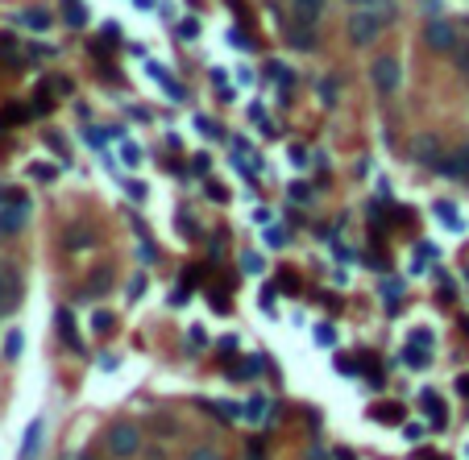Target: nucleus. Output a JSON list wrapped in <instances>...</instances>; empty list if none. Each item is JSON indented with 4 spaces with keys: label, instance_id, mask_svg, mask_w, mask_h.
Segmentation results:
<instances>
[{
    "label": "nucleus",
    "instance_id": "obj_25",
    "mask_svg": "<svg viewBox=\"0 0 469 460\" xmlns=\"http://www.w3.org/2000/svg\"><path fill=\"white\" fill-rule=\"evenodd\" d=\"M453 54H457V66L469 75V46H466V50H453Z\"/></svg>",
    "mask_w": 469,
    "mask_h": 460
},
{
    "label": "nucleus",
    "instance_id": "obj_19",
    "mask_svg": "<svg viewBox=\"0 0 469 460\" xmlns=\"http://www.w3.org/2000/svg\"><path fill=\"white\" fill-rule=\"evenodd\" d=\"M4 120H8V125H21V120H25V108H17V104L4 108Z\"/></svg>",
    "mask_w": 469,
    "mask_h": 460
},
{
    "label": "nucleus",
    "instance_id": "obj_2",
    "mask_svg": "<svg viewBox=\"0 0 469 460\" xmlns=\"http://www.w3.org/2000/svg\"><path fill=\"white\" fill-rule=\"evenodd\" d=\"M387 21H391V8H362V12H353L349 17V42L357 46V50H366V46H374L378 42V33L387 29Z\"/></svg>",
    "mask_w": 469,
    "mask_h": 460
},
{
    "label": "nucleus",
    "instance_id": "obj_10",
    "mask_svg": "<svg viewBox=\"0 0 469 460\" xmlns=\"http://www.w3.org/2000/svg\"><path fill=\"white\" fill-rule=\"evenodd\" d=\"M287 37H291L295 50H316V29H312V25H308V29H287Z\"/></svg>",
    "mask_w": 469,
    "mask_h": 460
},
{
    "label": "nucleus",
    "instance_id": "obj_12",
    "mask_svg": "<svg viewBox=\"0 0 469 460\" xmlns=\"http://www.w3.org/2000/svg\"><path fill=\"white\" fill-rule=\"evenodd\" d=\"M295 8H299V21H303V25H316V17H320L324 0H295Z\"/></svg>",
    "mask_w": 469,
    "mask_h": 460
},
{
    "label": "nucleus",
    "instance_id": "obj_18",
    "mask_svg": "<svg viewBox=\"0 0 469 460\" xmlns=\"http://www.w3.org/2000/svg\"><path fill=\"white\" fill-rule=\"evenodd\" d=\"M229 42H233V46H241V50H254V37H249V33H237V29H233V33H229Z\"/></svg>",
    "mask_w": 469,
    "mask_h": 460
},
{
    "label": "nucleus",
    "instance_id": "obj_7",
    "mask_svg": "<svg viewBox=\"0 0 469 460\" xmlns=\"http://www.w3.org/2000/svg\"><path fill=\"white\" fill-rule=\"evenodd\" d=\"M58 332H62V340H67V349H75V353H83V340H79V332H75V320H71V307H58Z\"/></svg>",
    "mask_w": 469,
    "mask_h": 460
},
{
    "label": "nucleus",
    "instance_id": "obj_6",
    "mask_svg": "<svg viewBox=\"0 0 469 460\" xmlns=\"http://www.w3.org/2000/svg\"><path fill=\"white\" fill-rule=\"evenodd\" d=\"M436 174H445V178H457V183H469V145L453 149L449 158H441V162H436Z\"/></svg>",
    "mask_w": 469,
    "mask_h": 460
},
{
    "label": "nucleus",
    "instance_id": "obj_17",
    "mask_svg": "<svg viewBox=\"0 0 469 460\" xmlns=\"http://www.w3.org/2000/svg\"><path fill=\"white\" fill-rule=\"evenodd\" d=\"M4 357L12 361V357H21V332H12L8 336V344H4Z\"/></svg>",
    "mask_w": 469,
    "mask_h": 460
},
{
    "label": "nucleus",
    "instance_id": "obj_1",
    "mask_svg": "<svg viewBox=\"0 0 469 460\" xmlns=\"http://www.w3.org/2000/svg\"><path fill=\"white\" fill-rule=\"evenodd\" d=\"M104 452L112 460H129L141 452V427L129 423V419H116L108 432H104Z\"/></svg>",
    "mask_w": 469,
    "mask_h": 460
},
{
    "label": "nucleus",
    "instance_id": "obj_20",
    "mask_svg": "<svg viewBox=\"0 0 469 460\" xmlns=\"http://www.w3.org/2000/svg\"><path fill=\"white\" fill-rule=\"evenodd\" d=\"M412 340H416L420 349H428V344H432V332H428V328H416V332H412Z\"/></svg>",
    "mask_w": 469,
    "mask_h": 460
},
{
    "label": "nucleus",
    "instance_id": "obj_5",
    "mask_svg": "<svg viewBox=\"0 0 469 460\" xmlns=\"http://www.w3.org/2000/svg\"><path fill=\"white\" fill-rule=\"evenodd\" d=\"M25 220H29V199H25V195H12V203H8V208H0V237L21 232V228H25Z\"/></svg>",
    "mask_w": 469,
    "mask_h": 460
},
{
    "label": "nucleus",
    "instance_id": "obj_27",
    "mask_svg": "<svg viewBox=\"0 0 469 460\" xmlns=\"http://www.w3.org/2000/svg\"><path fill=\"white\" fill-rule=\"evenodd\" d=\"M0 311H4V278H0Z\"/></svg>",
    "mask_w": 469,
    "mask_h": 460
},
{
    "label": "nucleus",
    "instance_id": "obj_9",
    "mask_svg": "<svg viewBox=\"0 0 469 460\" xmlns=\"http://www.w3.org/2000/svg\"><path fill=\"white\" fill-rule=\"evenodd\" d=\"M91 241H96V232H91L87 224L67 228V249H91Z\"/></svg>",
    "mask_w": 469,
    "mask_h": 460
},
{
    "label": "nucleus",
    "instance_id": "obj_26",
    "mask_svg": "<svg viewBox=\"0 0 469 460\" xmlns=\"http://www.w3.org/2000/svg\"><path fill=\"white\" fill-rule=\"evenodd\" d=\"M457 390H461V394H469V374H466V378H457Z\"/></svg>",
    "mask_w": 469,
    "mask_h": 460
},
{
    "label": "nucleus",
    "instance_id": "obj_28",
    "mask_svg": "<svg viewBox=\"0 0 469 460\" xmlns=\"http://www.w3.org/2000/svg\"><path fill=\"white\" fill-rule=\"evenodd\" d=\"M357 4H374V0H357Z\"/></svg>",
    "mask_w": 469,
    "mask_h": 460
},
{
    "label": "nucleus",
    "instance_id": "obj_22",
    "mask_svg": "<svg viewBox=\"0 0 469 460\" xmlns=\"http://www.w3.org/2000/svg\"><path fill=\"white\" fill-rule=\"evenodd\" d=\"M121 158H125V162L133 166V162H141V149H133V145H125V149H121Z\"/></svg>",
    "mask_w": 469,
    "mask_h": 460
},
{
    "label": "nucleus",
    "instance_id": "obj_21",
    "mask_svg": "<svg viewBox=\"0 0 469 460\" xmlns=\"http://www.w3.org/2000/svg\"><path fill=\"white\" fill-rule=\"evenodd\" d=\"M91 324H96L100 332H108V328H112V315H108V311H96V320H91Z\"/></svg>",
    "mask_w": 469,
    "mask_h": 460
},
{
    "label": "nucleus",
    "instance_id": "obj_8",
    "mask_svg": "<svg viewBox=\"0 0 469 460\" xmlns=\"http://www.w3.org/2000/svg\"><path fill=\"white\" fill-rule=\"evenodd\" d=\"M42 448V419H33L25 427V444H21V460H33V452Z\"/></svg>",
    "mask_w": 469,
    "mask_h": 460
},
{
    "label": "nucleus",
    "instance_id": "obj_30",
    "mask_svg": "<svg viewBox=\"0 0 469 460\" xmlns=\"http://www.w3.org/2000/svg\"><path fill=\"white\" fill-rule=\"evenodd\" d=\"M75 460H87V457H75Z\"/></svg>",
    "mask_w": 469,
    "mask_h": 460
},
{
    "label": "nucleus",
    "instance_id": "obj_24",
    "mask_svg": "<svg viewBox=\"0 0 469 460\" xmlns=\"http://www.w3.org/2000/svg\"><path fill=\"white\" fill-rule=\"evenodd\" d=\"M195 125H200V133H208V137H216V133H220V129H216V125H212V120H204V116H200V120H195Z\"/></svg>",
    "mask_w": 469,
    "mask_h": 460
},
{
    "label": "nucleus",
    "instance_id": "obj_29",
    "mask_svg": "<svg viewBox=\"0 0 469 460\" xmlns=\"http://www.w3.org/2000/svg\"><path fill=\"white\" fill-rule=\"evenodd\" d=\"M466 332H469V320H466Z\"/></svg>",
    "mask_w": 469,
    "mask_h": 460
},
{
    "label": "nucleus",
    "instance_id": "obj_11",
    "mask_svg": "<svg viewBox=\"0 0 469 460\" xmlns=\"http://www.w3.org/2000/svg\"><path fill=\"white\" fill-rule=\"evenodd\" d=\"M21 25H29V29H50V12H46V8H25V12H21Z\"/></svg>",
    "mask_w": 469,
    "mask_h": 460
},
{
    "label": "nucleus",
    "instance_id": "obj_16",
    "mask_svg": "<svg viewBox=\"0 0 469 460\" xmlns=\"http://www.w3.org/2000/svg\"><path fill=\"white\" fill-rule=\"evenodd\" d=\"M83 21H87L83 4H71V8H67V25H83Z\"/></svg>",
    "mask_w": 469,
    "mask_h": 460
},
{
    "label": "nucleus",
    "instance_id": "obj_15",
    "mask_svg": "<svg viewBox=\"0 0 469 460\" xmlns=\"http://www.w3.org/2000/svg\"><path fill=\"white\" fill-rule=\"evenodd\" d=\"M29 174H33L37 183H50V178H54V166H50V162H33V166H29Z\"/></svg>",
    "mask_w": 469,
    "mask_h": 460
},
{
    "label": "nucleus",
    "instance_id": "obj_4",
    "mask_svg": "<svg viewBox=\"0 0 469 460\" xmlns=\"http://www.w3.org/2000/svg\"><path fill=\"white\" fill-rule=\"evenodd\" d=\"M424 42H428L436 54H453V50H457V29H453V21H445V17L428 21V25H424Z\"/></svg>",
    "mask_w": 469,
    "mask_h": 460
},
{
    "label": "nucleus",
    "instance_id": "obj_3",
    "mask_svg": "<svg viewBox=\"0 0 469 460\" xmlns=\"http://www.w3.org/2000/svg\"><path fill=\"white\" fill-rule=\"evenodd\" d=\"M370 79H374L378 95H395L399 83H403V62H399L395 54H378V58L370 62Z\"/></svg>",
    "mask_w": 469,
    "mask_h": 460
},
{
    "label": "nucleus",
    "instance_id": "obj_13",
    "mask_svg": "<svg viewBox=\"0 0 469 460\" xmlns=\"http://www.w3.org/2000/svg\"><path fill=\"white\" fill-rule=\"evenodd\" d=\"M374 419H378V423H399V419H403V407H391V403H387V407L374 411Z\"/></svg>",
    "mask_w": 469,
    "mask_h": 460
},
{
    "label": "nucleus",
    "instance_id": "obj_23",
    "mask_svg": "<svg viewBox=\"0 0 469 460\" xmlns=\"http://www.w3.org/2000/svg\"><path fill=\"white\" fill-rule=\"evenodd\" d=\"M262 411H266V398H254L249 403V419H262Z\"/></svg>",
    "mask_w": 469,
    "mask_h": 460
},
{
    "label": "nucleus",
    "instance_id": "obj_14",
    "mask_svg": "<svg viewBox=\"0 0 469 460\" xmlns=\"http://www.w3.org/2000/svg\"><path fill=\"white\" fill-rule=\"evenodd\" d=\"M187 460H224L220 457V448H212V444H200V448H191Z\"/></svg>",
    "mask_w": 469,
    "mask_h": 460
}]
</instances>
